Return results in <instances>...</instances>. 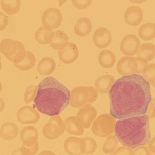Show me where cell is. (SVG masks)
I'll return each mask as SVG.
<instances>
[{"instance_id":"obj_9","label":"cell","mask_w":155,"mask_h":155,"mask_svg":"<svg viewBox=\"0 0 155 155\" xmlns=\"http://www.w3.org/2000/svg\"><path fill=\"white\" fill-rule=\"evenodd\" d=\"M140 47V41L134 34H128L124 37L120 45V50L125 56L134 57L137 54Z\"/></svg>"},{"instance_id":"obj_41","label":"cell","mask_w":155,"mask_h":155,"mask_svg":"<svg viewBox=\"0 0 155 155\" xmlns=\"http://www.w3.org/2000/svg\"><path fill=\"white\" fill-rule=\"evenodd\" d=\"M155 137H154L152 138V139L150 140V141L147 143L148 144L147 148L151 153H155Z\"/></svg>"},{"instance_id":"obj_11","label":"cell","mask_w":155,"mask_h":155,"mask_svg":"<svg viewBox=\"0 0 155 155\" xmlns=\"http://www.w3.org/2000/svg\"><path fill=\"white\" fill-rule=\"evenodd\" d=\"M97 115V111L91 104H86L80 109L77 116L81 121L84 128H90Z\"/></svg>"},{"instance_id":"obj_31","label":"cell","mask_w":155,"mask_h":155,"mask_svg":"<svg viewBox=\"0 0 155 155\" xmlns=\"http://www.w3.org/2000/svg\"><path fill=\"white\" fill-rule=\"evenodd\" d=\"M118 141L114 135L111 134L107 137V139L102 146L104 153L109 155L116 150L118 145Z\"/></svg>"},{"instance_id":"obj_20","label":"cell","mask_w":155,"mask_h":155,"mask_svg":"<svg viewBox=\"0 0 155 155\" xmlns=\"http://www.w3.org/2000/svg\"><path fill=\"white\" fill-rule=\"evenodd\" d=\"M92 30V23L88 18H80L74 25V32L77 35L83 37L90 34Z\"/></svg>"},{"instance_id":"obj_4","label":"cell","mask_w":155,"mask_h":155,"mask_svg":"<svg viewBox=\"0 0 155 155\" xmlns=\"http://www.w3.org/2000/svg\"><path fill=\"white\" fill-rule=\"evenodd\" d=\"M98 94L94 87L78 86L71 92L69 104L74 108H80L86 104L95 102Z\"/></svg>"},{"instance_id":"obj_32","label":"cell","mask_w":155,"mask_h":155,"mask_svg":"<svg viewBox=\"0 0 155 155\" xmlns=\"http://www.w3.org/2000/svg\"><path fill=\"white\" fill-rule=\"evenodd\" d=\"M129 58V57L127 56L122 57L117 62L116 65V69L120 75L123 76H128L132 74L129 68L128 64Z\"/></svg>"},{"instance_id":"obj_37","label":"cell","mask_w":155,"mask_h":155,"mask_svg":"<svg viewBox=\"0 0 155 155\" xmlns=\"http://www.w3.org/2000/svg\"><path fill=\"white\" fill-rule=\"evenodd\" d=\"M93 0H71L73 5L79 9H84L89 7Z\"/></svg>"},{"instance_id":"obj_29","label":"cell","mask_w":155,"mask_h":155,"mask_svg":"<svg viewBox=\"0 0 155 155\" xmlns=\"http://www.w3.org/2000/svg\"><path fill=\"white\" fill-rule=\"evenodd\" d=\"M3 11L8 15L17 14L21 8L20 0H0Z\"/></svg>"},{"instance_id":"obj_30","label":"cell","mask_w":155,"mask_h":155,"mask_svg":"<svg viewBox=\"0 0 155 155\" xmlns=\"http://www.w3.org/2000/svg\"><path fill=\"white\" fill-rule=\"evenodd\" d=\"M137 57L150 62L155 56V46L152 43H144L140 46Z\"/></svg>"},{"instance_id":"obj_46","label":"cell","mask_w":155,"mask_h":155,"mask_svg":"<svg viewBox=\"0 0 155 155\" xmlns=\"http://www.w3.org/2000/svg\"><path fill=\"white\" fill-rule=\"evenodd\" d=\"M58 6L60 7H61L65 3L67 0H58Z\"/></svg>"},{"instance_id":"obj_17","label":"cell","mask_w":155,"mask_h":155,"mask_svg":"<svg viewBox=\"0 0 155 155\" xmlns=\"http://www.w3.org/2000/svg\"><path fill=\"white\" fill-rule=\"evenodd\" d=\"M115 82V78L110 74H104L99 77L95 82V88L97 93H107Z\"/></svg>"},{"instance_id":"obj_47","label":"cell","mask_w":155,"mask_h":155,"mask_svg":"<svg viewBox=\"0 0 155 155\" xmlns=\"http://www.w3.org/2000/svg\"><path fill=\"white\" fill-rule=\"evenodd\" d=\"M2 68V59H1V57L0 55V71H1Z\"/></svg>"},{"instance_id":"obj_39","label":"cell","mask_w":155,"mask_h":155,"mask_svg":"<svg viewBox=\"0 0 155 155\" xmlns=\"http://www.w3.org/2000/svg\"><path fill=\"white\" fill-rule=\"evenodd\" d=\"M8 24L7 16L4 12H0V31L5 30Z\"/></svg>"},{"instance_id":"obj_2","label":"cell","mask_w":155,"mask_h":155,"mask_svg":"<svg viewBox=\"0 0 155 155\" xmlns=\"http://www.w3.org/2000/svg\"><path fill=\"white\" fill-rule=\"evenodd\" d=\"M71 91L52 77L46 78L38 85L34 102L38 112L48 116L58 115L69 104Z\"/></svg>"},{"instance_id":"obj_6","label":"cell","mask_w":155,"mask_h":155,"mask_svg":"<svg viewBox=\"0 0 155 155\" xmlns=\"http://www.w3.org/2000/svg\"><path fill=\"white\" fill-rule=\"evenodd\" d=\"M115 120L111 115L104 113L99 115L91 125V131L98 137H107L113 134L114 131Z\"/></svg>"},{"instance_id":"obj_13","label":"cell","mask_w":155,"mask_h":155,"mask_svg":"<svg viewBox=\"0 0 155 155\" xmlns=\"http://www.w3.org/2000/svg\"><path fill=\"white\" fill-rule=\"evenodd\" d=\"M112 34L106 28H99L95 30L93 36L95 46L99 49H104L109 46L112 41Z\"/></svg>"},{"instance_id":"obj_10","label":"cell","mask_w":155,"mask_h":155,"mask_svg":"<svg viewBox=\"0 0 155 155\" xmlns=\"http://www.w3.org/2000/svg\"><path fill=\"white\" fill-rule=\"evenodd\" d=\"M18 122L22 125L35 124L41 119L38 111L30 106H24L20 107L17 112Z\"/></svg>"},{"instance_id":"obj_26","label":"cell","mask_w":155,"mask_h":155,"mask_svg":"<svg viewBox=\"0 0 155 155\" xmlns=\"http://www.w3.org/2000/svg\"><path fill=\"white\" fill-rule=\"evenodd\" d=\"M148 62L139 57H129L128 64L132 74H142L143 69L148 64Z\"/></svg>"},{"instance_id":"obj_38","label":"cell","mask_w":155,"mask_h":155,"mask_svg":"<svg viewBox=\"0 0 155 155\" xmlns=\"http://www.w3.org/2000/svg\"><path fill=\"white\" fill-rule=\"evenodd\" d=\"M133 150L134 155H152L147 147L145 145L137 146Z\"/></svg>"},{"instance_id":"obj_15","label":"cell","mask_w":155,"mask_h":155,"mask_svg":"<svg viewBox=\"0 0 155 155\" xmlns=\"http://www.w3.org/2000/svg\"><path fill=\"white\" fill-rule=\"evenodd\" d=\"M38 131L35 127L28 126L21 131L20 139L23 145L31 146L38 142Z\"/></svg>"},{"instance_id":"obj_48","label":"cell","mask_w":155,"mask_h":155,"mask_svg":"<svg viewBox=\"0 0 155 155\" xmlns=\"http://www.w3.org/2000/svg\"><path fill=\"white\" fill-rule=\"evenodd\" d=\"M2 89H3V87H2V84L1 82L0 81V93L2 92Z\"/></svg>"},{"instance_id":"obj_27","label":"cell","mask_w":155,"mask_h":155,"mask_svg":"<svg viewBox=\"0 0 155 155\" xmlns=\"http://www.w3.org/2000/svg\"><path fill=\"white\" fill-rule=\"evenodd\" d=\"M80 147L82 154L91 155L94 153L97 150V142L92 137L80 138Z\"/></svg>"},{"instance_id":"obj_49","label":"cell","mask_w":155,"mask_h":155,"mask_svg":"<svg viewBox=\"0 0 155 155\" xmlns=\"http://www.w3.org/2000/svg\"></svg>"},{"instance_id":"obj_24","label":"cell","mask_w":155,"mask_h":155,"mask_svg":"<svg viewBox=\"0 0 155 155\" xmlns=\"http://www.w3.org/2000/svg\"><path fill=\"white\" fill-rule=\"evenodd\" d=\"M54 32L49 30L44 27H39L36 31L35 39L38 43L41 45L50 44L53 41Z\"/></svg>"},{"instance_id":"obj_45","label":"cell","mask_w":155,"mask_h":155,"mask_svg":"<svg viewBox=\"0 0 155 155\" xmlns=\"http://www.w3.org/2000/svg\"><path fill=\"white\" fill-rule=\"evenodd\" d=\"M11 155H22L20 152V148H17L14 150Z\"/></svg>"},{"instance_id":"obj_3","label":"cell","mask_w":155,"mask_h":155,"mask_svg":"<svg viewBox=\"0 0 155 155\" xmlns=\"http://www.w3.org/2000/svg\"><path fill=\"white\" fill-rule=\"evenodd\" d=\"M114 136L124 146L134 149L151 139L150 118L146 115L120 119L115 122Z\"/></svg>"},{"instance_id":"obj_16","label":"cell","mask_w":155,"mask_h":155,"mask_svg":"<svg viewBox=\"0 0 155 155\" xmlns=\"http://www.w3.org/2000/svg\"><path fill=\"white\" fill-rule=\"evenodd\" d=\"M65 131L72 136H82L84 132V128L77 116H69L64 120Z\"/></svg>"},{"instance_id":"obj_1","label":"cell","mask_w":155,"mask_h":155,"mask_svg":"<svg viewBox=\"0 0 155 155\" xmlns=\"http://www.w3.org/2000/svg\"><path fill=\"white\" fill-rule=\"evenodd\" d=\"M110 113L116 119L146 114L152 100L150 84L140 74L124 76L109 91Z\"/></svg>"},{"instance_id":"obj_12","label":"cell","mask_w":155,"mask_h":155,"mask_svg":"<svg viewBox=\"0 0 155 155\" xmlns=\"http://www.w3.org/2000/svg\"><path fill=\"white\" fill-rule=\"evenodd\" d=\"M79 56V49L77 45L73 42H69L65 48L58 52L59 60L65 64L74 63L77 60Z\"/></svg>"},{"instance_id":"obj_14","label":"cell","mask_w":155,"mask_h":155,"mask_svg":"<svg viewBox=\"0 0 155 155\" xmlns=\"http://www.w3.org/2000/svg\"><path fill=\"white\" fill-rule=\"evenodd\" d=\"M124 19L127 25L133 27L137 26L143 21L142 9L139 6H131L125 12Z\"/></svg>"},{"instance_id":"obj_25","label":"cell","mask_w":155,"mask_h":155,"mask_svg":"<svg viewBox=\"0 0 155 155\" xmlns=\"http://www.w3.org/2000/svg\"><path fill=\"white\" fill-rule=\"evenodd\" d=\"M36 59L32 52L26 51L25 58L19 63H14L15 66L20 71H27L32 69L35 65Z\"/></svg>"},{"instance_id":"obj_19","label":"cell","mask_w":155,"mask_h":155,"mask_svg":"<svg viewBox=\"0 0 155 155\" xmlns=\"http://www.w3.org/2000/svg\"><path fill=\"white\" fill-rule=\"evenodd\" d=\"M19 134V128L12 122L4 123L0 128V137L5 141L15 139Z\"/></svg>"},{"instance_id":"obj_28","label":"cell","mask_w":155,"mask_h":155,"mask_svg":"<svg viewBox=\"0 0 155 155\" xmlns=\"http://www.w3.org/2000/svg\"><path fill=\"white\" fill-rule=\"evenodd\" d=\"M155 25L152 22L144 23L138 30V35L144 41H151L155 37Z\"/></svg>"},{"instance_id":"obj_42","label":"cell","mask_w":155,"mask_h":155,"mask_svg":"<svg viewBox=\"0 0 155 155\" xmlns=\"http://www.w3.org/2000/svg\"><path fill=\"white\" fill-rule=\"evenodd\" d=\"M38 155H57V154L51 150H44L40 152Z\"/></svg>"},{"instance_id":"obj_36","label":"cell","mask_w":155,"mask_h":155,"mask_svg":"<svg viewBox=\"0 0 155 155\" xmlns=\"http://www.w3.org/2000/svg\"><path fill=\"white\" fill-rule=\"evenodd\" d=\"M109 155H134V150L128 147L120 146Z\"/></svg>"},{"instance_id":"obj_5","label":"cell","mask_w":155,"mask_h":155,"mask_svg":"<svg viewBox=\"0 0 155 155\" xmlns=\"http://www.w3.org/2000/svg\"><path fill=\"white\" fill-rule=\"evenodd\" d=\"M25 46L19 41L5 38L0 42V52L14 64L21 62L25 58Z\"/></svg>"},{"instance_id":"obj_40","label":"cell","mask_w":155,"mask_h":155,"mask_svg":"<svg viewBox=\"0 0 155 155\" xmlns=\"http://www.w3.org/2000/svg\"><path fill=\"white\" fill-rule=\"evenodd\" d=\"M146 115L149 118L155 117V98L150 102L146 111Z\"/></svg>"},{"instance_id":"obj_8","label":"cell","mask_w":155,"mask_h":155,"mask_svg":"<svg viewBox=\"0 0 155 155\" xmlns=\"http://www.w3.org/2000/svg\"><path fill=\"white\" fill-rule=\"evenodd\" d=\"M62 13L54 7H50L45 10L41 17L43 27L49 30L58 28L62 24Z\"/></svg>"},{"instance_id":"obj_21","label":"cell","mask_w":155,"mask_h":155,"mask_svg":"<svg viewBox=\"0 0 155 155\" xmlns=\"http://www.w3.org/2000/svg\"><path fill=\"white\" fill-rule=\"evenodd\" d=\"M98 62L102 68H111L116 63V56L112 51L104 50L99 53Z\"/></svg>"},{"instance_id":"obj_18","label":"cell","mask_w":155,"mask_h":155,"mask_svg":"<svg viewBox=\"0 0 155 155\" xmlns=\"http://www.w3.org/2000/svg\"><path fill=\"white\" fill-rule=\"evenodd\" d=\"M56 69V63L50 57L41 58L37 64V71L42 76H47L53 74Z\"/></svg>"},{"instance_id":"obj_44","label":"cell","mask_w":155,"mask_h":155,"mask_svg":"<svg viewBox=\"0 0 155 155\" xmlns=\"http://www.w3.org/2000/svg\"><path fill=\"white\" fill-rule=\"evenodd\" d=\"M147 0H129L130 2L132 3L137 4H142L144 2H146Z\"/></svg>"},{"instance_id":"obj_34","label":"cell","mask_w":155,"mask_h":155,"mask_svg":"<svg viewBox=\"0 0 155 155\" xmlns=\"http://www.w3.org/2000/svg\"><path fill=\"white\" fill-rule=\"evenodd\" d=\"M38 86L36 85H31L25 90L24 99L25 104H28L32 102L35 98L37 94Z\"/></svg>"},{"instance_id":"obj_35","label":"cell","mask_w":155,"mask_h":155,"mask_svg":"<svg viewBox=\"0 0 155 155\" xmlns=\"http://www.w3.org/2000/svg\"><path fill=\"white\" fill-rule=\"evenodd\" d=\"M38 150V142L31 146H25L22 145L20 147V152L22 155H35Z\"/></svg>"},{"instance_id":"obj_23","label":"cell","mask_w":155,"mask_h":155,"mask_svg":"<svg viewBox=\"0 0 155 155\" xmlns=\"http://www.w3.org/2000/svg\"><path fill=\"white\" fill-rule=\"evenodd\" d=\"M80 138L71 136L64 141V148L66 153L69 155H81L80 147Z\"/></svg>"},{"instance_id":"obj_33","label":"cell","mask_w":155,"mask_h":155,"mask_svg":"<svg viewBox=\"0 0 155 155\" xmlns=\"http://www.w3.org/2000/svg\"><path fill=\"white\" fill-rule=\"evenodd\" d=\"M155 63L147 64L143 69L142 74L145 79L150 83L153 87H155Z\"/></svg>"},{"instance_id":"obj_22","label":"cell","mask_w":155,"mask_h":155,"mask_svg":"<svg viewBox=\"0 0 155 155\" xmlns=\"http://www.w3.org/2000/svg\"><path fill=\"white\" fill-rule=\"evenodd\" d=\"M68 42L69 37L67 34L62 30H57L50 46L53 49L60 51L65 48Z\"/></svg>"},{"instance_id":"obj_7","label":"cell","mask_w":155,"mask_h":155,"mask_svg":"<svg viewBox=\"0 0 155 155\" xmlns=\"http://www.w3.org/2000/svg\"><path fill=\"white\" fill-rule=\"evenodd\" d=\"M65 131L64 121L59 115L52 116L42 127L43 136L47 139H57Z\"/></svg>"},{"instance_id":"obj_43","label":"cell","mask_w":155,"mask_h":155,"mask_svg":"<svg viewBox=\"0 0 155 155\" xmlns=\"http://www.w3.org/2000/svg\"><path fill=\"white\" fill-rule=\"evenodd\" d=\"M5 107V102L3 99L0 97V113L4 111Z\"/></svg>"}]
</instances>
